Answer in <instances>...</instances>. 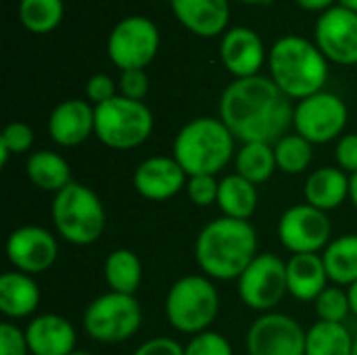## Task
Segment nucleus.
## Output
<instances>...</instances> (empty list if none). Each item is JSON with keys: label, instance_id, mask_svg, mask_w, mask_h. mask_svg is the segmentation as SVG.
I'll return each instance as SVG.
<instances>
[{"label": "nucleus", "instance_id": "a18cd8bd", "mask_svg": "<svg viewBox=\"0 0 357 355\" xmlns=\"http://www.w3.org/2000/svg\"><path fill=\"white\" fill-rule=\"evenodd\" d=\"M69 355H94V354H88V352H73V354Z\"/></svg>", "mask_w": 357, "mask_h": 355}, {"label": "nucleus", "instance_id": "7c9ffc66", "mask_svg": "<svg viewBox=\"0 0 357 355\" xmlns=\"http://www.w3.org/2000/svg\"><path fill=\"white\" fill-rule=\"evenodd\" d=\"M19 17L25 29L48 33L63 19V0H21Z\"/></svg>", "mask_w": 357, "mask_h": 355}, {"label": "nucleus", "instance_id": "f257e3e1", "mask_svg": "<svg viewBox=\"0 0 357 355\" xmlns=\"http://www.w3.org/2000/svg\"><path fill=\"white\" fill-rule=\"evenodd\" d=\"M295 107L272 77L234 80L220 98V119L232 136L247 142L276 144L293 126Z\"/></svg>", "mask_w": 357, "mask_h": 355}, {"label": "nucleus", "instance_id": "bb28decb", "mask_svg": "<svg viewBox=\"0 0 357 355\" xmlns=\"http://www.w3.org/2000/svg\"><path fill=\"white\" fill-rule=\"evenodd\" d=\"M105 282L109 291L136 295L142 282V264L132 249H115L105 259Z\"/></svg>", "mask_w": 357, "mask_h": 355}, {"label": "nucleus", "instance_id": "423d86ee", "mask_svg": "<svg viewBox=\"0 0 357 355\" xmlns=\"http://www.w3.org/2000/svg\"><path fill=\"white\" fill-rule=\"evenodd\" d=\"M220 314V293L211 278L188 274L176 280L165 297V316L182 335L205 333Z\"/></svg>", "mask_w": 357, "mask_h": 355}, {"label": "nucleus", "instance_id": "c03bdc74", "mask_svg": "<svg viewBox=\"0 0 357 355\" xmlns=\"http://www.w3.org/2000/svg\"><path fill=\"white\" fill-rule=\"evenodd\" d=\"M339 2H341V6H343V8L357 13V0H339Z\"/></svg>", "mask_w": 357, "mask_h": 355}, {"label": "nucleus", "instance_id": "a878e982", "mask_svg": "<svg viewBox=\"0 0 357 355\" xmlns=\"http://www.w3.org/2000/svg\"><path fill=\"white\" fill-rule=\"evenodd\" d=\"M328 278L337 287H351L357 282V234H343L328 243L322 251Z\"/></svg>", "mask_w": 357, "mask_h": 355}, {"label": "nucleus", "instance_id": "473e14b6", "mask_svg": "<svg viewBox=\"0 0 357 355\" xmlns=\"http://www.w3.org/2000/svg\"><path fill=\"white\" fill-rule=\"evenodd\" d=\"M184 355H234L230 341L222 333L205 331L195 337L184 347Z\"/></svg>", "mask_w": 357, "mask_h": 355}, {"label": "nucleus", "instance_id": "ddd939ff", "mask_svg": "<svg viewBox=\"0 0 357 355\" xmlns=\"http://www.w3.org/2000/svg\"><path fill=\"white\" fill-rule=\"evenodd\" d=\"M307 331L287 316L268 312L261 314L247 331L249 355H305Z\"/></svg>", "mask_w": 357, "mask_h": 355}, {"label": "nucleus", "instance_id": "5701e85b", "mask_svg": "<svg viewBox=\"0 0 357 355\" xmlns=\"http://www.w3.org/2000/svg\"><path fill=\"white\" fill-rule=\"evenodd\" d=\"M176 17L195 33L211 38L224 31L230 19L228 0H172Z\"/></svg>", "mask_w": 357, "mask_h": 355}, {"label": "nucleus", "instance_id": "49530a36", "mask_svg": "<svg viewBox=\"0 0 357 355\" xmlns=\"http://www.w3.org/2000/svg\"><path fill=\"white\" fill-rule=\"evenodd\" d=\"M243 2H253V4H257V2H266V0H243Z\"/></svg>", "mask_w": 357, "mask_h": 355}, {"label": "nucleus", "instance_id": "412c9836", "mask_svg": "<svg viewBox=\"0 0 357 355\" xmlns=\"http://www.w3.org/2000/svg\"><path fill=\"white\" fill-rule=\"evenodd\" d=\"M349 174L333 165L314 169L303 186L305 203L326 213L341 207L349 199Z\"/></svg>", "mask_w": 357, "mask_h": 355}, {"label": "nucleus", "instance_id": "72a5a7b5", "mask_svg": "<svg viewBox=\"0 0 357 355\" xmlns=\"http://www.w3.org/2000/svg\"><path fill=\"white\" fill-rule=\"evenodd\" d=\"M31 146H33V130L23 121L8 123L0 134V149H4L8 155L27 153Z\"/></svg>", "mask_w": 357, "mask_h": 355}, {"label": "nucleus", "instance_id": "c9c22d12", "mask_svg": "<svg viewBox=\"0 0 357 355\" xmlns=\"http://www.w3.org/2000/svg\"><path fill=\"white\" fill-rule=\"evenodd\" d=\"M29 345L25 339V331H21L13 322L0 324V355H27Z\"/></svg>", "mask_w": 357, "mask_h": 355}, {"label": "nucleus", "instance_id": "4be33fe9", "mask_svg": "<svg viewBox=\"0 0 357 355\" xmlns=\"http://www.w3.org/2000/svg\"><path fill=\"white\" fill-rule=\"evenodd\" d=\"M40 287L33 276L10 270L0 276V312L8 320L33 316L40 305Z\"/></svg>", "mask_w": 357, "mask_h": 355}, {"label": "nucleus", "instance_id": "c85d7f7f", "mask_svg": "<svg viewBox=\"0 0 357 355\" xmlns=\"http://www.w3.org/2000/svg\"><path fill=\"white\" fill-rule=\"evenodd\" d=\"M354 343L345 324L316 322L305 337V355H354Z\"/></svg>", "mask_w": 357, "mask_h": 355}, {"label": "nucleus", "instance_id": "dca6fc26", "mask_svg": "<svg viewBox=\"0 0 357 355\" xmlns=\"http://www.w3.org/2000/svg\"><path fill=\"white\" fill-rule=\"evenodd\" d=\"M134 188L142 199L167 201L188 184V176L174 157L155 155L134 169Z\"/></svg>", "mask_w": 357, "mask_h": 355}, {"label": "nucleus", "instance_id": "20e7f679", "mask_svg": "<svg viewBox=\"0 0 357 355\" xmlns=\"http://www.w3.org/2000/svg\"><path fill=\"white\" fill-rule=\"evenodd\" d=\"M234 136L222 119H190L174 140V159L188 178L218 176L234 159Z\"/></svg>", "mask_w": 357, "mask_h": 355}, {"label": "nucleus", "instance_id": "de8ad7c7", "mask_svg": "<svg viewBox=\"0 0 357 355\" xmlns=\"http://www.w3.org/2000/svg\"><path fill=\"white\" fill-rule=\"evenodd\" d=\"M354 355H357V337H356V343H354Z\"/></svg>", "mask_w": 357, "mask_h": 355}, {"label": "nucleus", "instance_id": "9d476101", "mask_svg": "<svg viewBox=\"0 0 357 355\" xmlns=\"http://www.w3.org/2000/svg\"><path fill=\"white\" fill-rule=\"evenodd\" d=\"M347 105L333 92L312 94L295 107L293 128L312 144H328L339 138L347 126Z\"/></svg>", "mask_w": 357, "mask_h": 355}, {"label": "nucleus", "instance_id": "4c0bfd02", "mask_svg": "<svg viewBox=\"0 0 357 355\" xmlns=\"http://www.w3.org/2000/svg\"><path fill=\"white\" fill-rule=\"evenodd\" d=\"M335 159H337V165L354 176L357 174V132L354 134H345L339 138L337 146H335Z\"/></svg>", "mask_w": 357, "mask_h": 355}, {"label": "nucleus", "instance_id": "0eeeda50", "mask_svg": "<svg viewBox=\"0 0 357 355\" xmlns=\"http://www.w3.org/2000/svg\"><path fill=\"white\" fill-rule=\"evenodd\" d=\"M153 113L142 100H132L121 94L94 107V134L115 151H130L149 140L153 134Z\"/></svg>", "mask_w": 357, "mask_h": 355}, {"label": "nucleus", "instance_id": "2f4dec72", "mask_svg": "<svg viewBox=\"0 0 357 355\" xmlns=\"http://www.w3.org/2000/svg\"><path fill=\"white\" fill-rule=\"evenodd\" d=\"M314 310L318 316V322H328V324H345V320L351 314V303L349 295L343 287H326L318 299L314 301Z\"/></svg>", "mask_w": 357, "mask_h": 355}, {"label": "nucleus", "instance_id": "9b49d317", "mask_svg": "<svg viewBox=\"0 0 357 355\" xmlns=\"http://www.w3.org/2000/svg\"><path fill=\"white\" fill-rule=\"evenodd\" d=\"M159 48V29L146 17H128L119 21L109 36V56L115 67L126 69H144L157 54Z\"/></svg>", "mask_w": 357, "mask_h": 355}, {"label": "nucleus", "instance_id": "f704fd0d", "mask_svg": "<svg viewBox=\"0 0 357 355\" xmlns=\"http://www.w3.org/2000/svg\"><path fill=\"white\" fill-rule=\"evenodd\" d=\"M220 182L215 176H192L186 184V195L197 207H209L218 203Z\"/></svg>", "mask_w": 357, "mask_h": 355}, {"label": "nucleus", "instance_id": "6e6552de", "mask_svg": "<svg viewBox=\"0 0 357 355\" xmlns=\"http://www.w3.org/2000/svg\"><path fill=\"white\" fill-rule=\"evenodd\" d=\"M142 326V308L136 295L105 293L92 299L84 312L86 335L105 345L130 341Z\"/></svg>", "mask_w": 357, "mask_h": 355}, {"label": "nucleus", "instance_id": "6ab92c4d", "mask_svg": "<svg viewBox=\"0 0 357 355\" xmlns=\"http://www.w3.org/2000/svg\"><path fill=\"white\" fill-rule=\"evenodd\" d=\"M222 61L226 69L241 77H253L266 61V48L261 38L249 27H232L222 38Z\"/></svg>", "mask_w": 357, "mask_h": 355}, {"label": "nucleus", "instance_id": "f8f14e48", "mask_svg": "<svg viewBox=\"0 0 357 355\" xmlns=\"http://www.w3.org/2000/svg\"><path fill=\"white\" fill-rule=\"evenodd\" d=\"M333 236V224L326 211L307 203L289 207L278 220V241L293 255L324 251Z\"/></svg>", "mask_w": 357, "mask_h": 355}, {"label": "nucleus", "instance_id": "4468645a", "mask_svg": "<svg viewBox=\"0 0 357 355\" xmlns=\"http://www.w3.org/2000/svg\"><path fill=\"white\" fill-rule=\"evenodd\" d=\"M59 243L54 234L42 226H19L6 239V259L23 274L36 276L54 266Z\"/></svg>", "mask_w": 357, "mask_h": 355}, {"label": "nucleus", "instance_id": "1a4fd4ad", "mask_svg": "<svg viewBox=\"0 0 357 355\" xmlns=\"http://www.w3.org/2000/svg\"><path fill=\"white\" fill-rule=\"evenodd\" d=\"M236 282L241 301L249 310L268 314L289 293L287 264L274 253H259Z\"/></svg>", "mask_w": 357, "mask_h": 355}, {"label": "nucleus", "instance_id": "ea45409f", "mask_svg": "<svg viewBox=\"0 0 357 355\" xmlns=\"http://www.w3.org/2000/svg\"><path fill=\"white\" fill-rule=\"evenodd\" d=\"M134 355H184V347L169 337H153L144 341Z\"/></svg>", "mask_w": 357, "mask_h": 355}, {"label": "nucleus", "instance_id": "c756f323", "mask_svg": "<svg viewBox=\"0 0 357 355\" xmlns=\"http://www.w3.org/2000/svg\"><path fill=\"white\" fill-rule=\"evenodd\" d=\"M274 155H276V165L280 172L289 176L303 174L314 159V144L305 140L301 134H287L274 144Z\"/></svg>", "mask_w": 357, "mask_h": 355}, {"label": "nucleus", "instance_id": "79ce46f5", "mask_svg": "<svg viewBox=\"0 0 357 355\" xmlns=\"http://www.w3.org/2000/svg\"><path fill=\"white\" fill-rule=\"evenodd\" d=\"M347 295H349V303H351V314L357 318V282H354L347 289Z\"/></svg>", "mask_w": 357, "mask_h": 355}, {"label": "nucleus", "instance_id": "39448f33", "mask_svg": "<svg viewBox=\"0 0 357 355\" xmlns=\"http://www.w3.org/2000/svg\"><path fill=\"white\" fill-rule=\"evenodd\" d=\"M50 218L56 234L75 247L94 245L107 226V213L100 197L79 182H71L54 195L50 203Z\"/></svg>", "mask_w": 357, "mask_h": 355}, {"label": "nucleus", "instance_id": "2eb2a0df", "mask_svg": "<svg viewBox=\"0 0 357 355\" xmlns=\"http://www.w3.org/2000/svg\"><path fill=\"white\" fill-rule=\"evenodd\" d=\"M322 54L339 65H357V13L339 6L324 10L316 23Z\"/></svg>", "mask_w": 357, "mask_h": 355}, {"label": "nucleus", "instance_id": "58836bf2", "mask_svg": "<svg viewBox=\"0 0 357 355\" xmlns=\"http://www.w3.org/2000/svg\"><path fill=\"white\" fill-rule=\"evenodd\" d=\"M86 94L94 105H102L117 96V84L107 73H94L86 84Z\"/></svg>", "mask_w": 357, "mask_h": 355}, {"label": "nucleus", "instance_id": "393cba45", "mask_svg": "<svg viewBox=\"0 0 357 355\" xmlns=\"http://www.w3.org/2000/svg\"><path fill=\"white\" fill-rule=\"evenodd\" d=\"M257 203H259V195L253 182L245 180L238 174H230L220 180L218 207L222 209L224 218L249 222L257 209Z\"/></svg>", "mask_w": 357, "mask_h": 355}, {"label": "nucleus", "instance_id": "e433bc0d", "mask_svg": "<svg viewBox=\"0 0 357 355\" xmlns=\"http://www.w3.org/2000/svg\"><path fill=\"white\" fill-rule=\"evenodd\" d=\"M149 75L144 73V69H126L121 71L119 77V90L121 96L132 98V100H142L149 94Z\"/></svg>", "mask_w": 357, "mask_h": 355}, {"label": "nucleus", "instance_id": "b1692460", "mask_svg": "<svg viewBox=\"0 0 357 355\" xmlns=\"http://www.w3.org/2000/svg\"><path fill=\"white\" fill-rule=\"evenodd\" d=\"M25 176L27 180L44 190V192H61L65 186H69L71 180V167L67 163V159L54 151H36L27 157L25 161Z\"/></svg>", "mask_w": 357, "mask_h": 355}, {"label": "nucleus", "instance_id": "a19ab883", "mask_svg": "<svg viewBox=\"0 0 357 355\" xmlns=\"http://www.w3.org/2000/svg\"><path fill=\"white\" fill-rule=\"evenodd\" d=\"M307 10H328L335 0H297Z\"/></svg>", "mask_w": 357, "mask_h": 355}, {"label": "nucleus", "instance_id": "a211bd4d", "mask_svg": "<svg viewBox=\"0 0 357 355\" xmlns=\"http://www.w3.org/2000/svg\"><path fill=\"white\" fill-rule=\"evenodd\" d=\"M25 339L31 355H69L77 343L73 324L59 314L33 316L25 326Z\"/></svg>", "mask_w": 357, "mask_h": 355}, {"label": "nucleus", "instance_id": "37998d69", "mask_svg": "<svg viewBox=\"0 0 357 355\" xmlns=\"http://www.w3.org/2000/svg\"><path fill=\"white\" fill-rule=\"evenodd\" d=\"M349 199H351L354 207L357 209V174H354V176L349 178Z\"/></svg>", "mask_w": 357, "mask_h": 355}, {"label": "nucleus", "instance_id": "f3484780", "mask_svg": "<svg viewBox=\"0 0 357 355\" xmlns=\"http://www.w3.org/2000/svg\"><path fill=\"white\" fill-rule=\"evenodd\" d=\"M48 134L63 149L79 146L94 134V107L82 98L59 103L48 117Z\"/></svg>", "mask_w": 357, "mask_h": 355}, {"label": "nucleus", "instance_id": "cd10ccee", "mask_svg": "<svg viewBox=\"0 0 357 355\" xmlns=\"http://www.w3.org/2000/svg\"><path fill=\"white\" fill-rule=\"evenodd\" d=\"M234 174L243 176L245 180L257 184L268 182L274 172L278 169L276 165V155H274V144L266 142H247L243 144L236 155H234Z\"/></svg>", "mask_w": 357, "mask_h": 355}, {"label": "nucleus", "instance_id": "7ed1b4c3", "mask_svg": "<svg viewBox=\"0 0 357 355\" xmlns=\"http://www.w3.org/2000/svg\"><path fill=\"white\" fill-rule=\"evenodd\" d=\"M276 86L289 98H307L322 92L328 77V63L322 50L301 36L280 38L268 56Z\"/></svg>", "mask_w": 357, "mask_h": 355}, {"label": "nucleus", "instance_id": "f03ea898", "mask_svg": "<svg viewBox=\"0 0 357 355\" xmlns=\"http://www.w3.org/2000/svg\"><path fill=\"white\" fill-rule=\"evenodd\" d=\"M257 255V232L245 220L222 216L205 224L195 241V259L211 280H238Z\"/></svg>", "mask_w": 357, "mask_h": 355}, {"label": "nucleus", "instance_id": "aec40b11", "mask_svg": "<svg viewBox=\"0 0 357 355\" xmlns=\"http://www.w3.org/2000/svg\"><path fill=\"white\" fill-rule=\"evenodd\" d=\"M287 282L289 295L303 303H314L318 295L328 287L331 278L324 266L322 255L318 253H299L287 262Z\"/></svg>", "mask_w": 357, "mask_h": 355}]
</instances>
